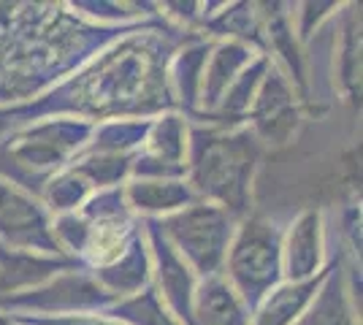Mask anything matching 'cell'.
Here are the masks:
<instances>
[{
    "instance_id": "277c9868",
    "label": "cell",
    "mask_w": 363,
    "mask_h": 325,
    "mask_svg": "<svg viewBox=\"0 0 363 325\" xmlns=\"http://www.w3.org/2000/svg\"><path fill=\"white\" fill-rule=\"evenodd\" d=\"M0 233L19 247H38L44 252H52L57 247L55 236L46 228L41 209L3 182H0Z\"/></svg>"
},
{
    "instance_id": "52a82bcc",
    "label": "cell",
    "mask_w": 363,
    "mask_h": 325,
    "mask_svg": "<svg viewBox=\"0 0 363 325\" xmlns=\"http://www.w3.org/2000/svg\"><path fill=\"white\" fill-rule=\"evenodd\" d=\"M155 236V258H157V277L163 285L171 309L179 314L184 323L193 325V277L187 271V266L179 261V255L171 249L166 236H160V228L152 225Z\"/></svg>"
},
{
    "instance_id": "6da1fadb",
    "label": "cell",
    "mask_w": 363,
    "mask_h": 325,
    "mask_svg": "<svg viewBox=\"0 0 363 325\" xmlns=\"http://www.w3.org/2000/svg\"><path fill=\"white\" fill-rule=\"evenodd\" d=\"M257 160V141L250 133H196L193 136V185L220 203V209L244 212L250 176Z\"/></svg>"
},
{
    "instance_id": "7a4b0ae2",
    "label": "cell",
    "mask_w": 363,
    "mask_h": 325,
    "mask_svg": "<svg viewBox=\"0 0 363 325\" xmlns=\"http://www.w3.org/2000/svg\"><path fill=\"white\" fill-rule=\"evenodd\" d=\"M230 225L233 219L220 206H190L179 215L168 217L157 228L171 241H177L184 258L201 274L212 277L225 261L228 244H230Z\"/></svg>"
},
{
    "instance_id": "5bb4252c",
    "label": "cell",
    "mask_w": 363,
    "mask_h": 325,
    "mask_svg": "<svg viewBox=\"0 0 363 325\" xmlns=\"http://www.w3.org/2000/svg\"><path fill=\"white\" fill-rule=\"evenodd\" d=\"M120 314L125 320H130L133 325H174L171 317L160 307L157 293H152V290H144V293L133 295L125 304H120L117 307V317Z\"/></svg>"
},
{
    "instance_id": "8fae6325",
    "label": "cell",
    "mask_w": 363,
    "mask_h": 325,
    "mask_svg": "<svg viewBox=\"0 0 363 325\" xmlns=\"http://www.w3.org/2000/svg\"><path fill=\"white\" fill-rule=\"evenodd\" d=\"M320 263V225L318 215H303L290 233L288 244V268L290 277H309Z\"/></svg>"
},
{
    "instance_id": "5b68a950",
    "label": "cell",
    "mask_w": 363,
    "mask_h": 325,
    "mask_svg": "<svg viewBox=\"0 0 363 325\" xmlns=\"http://www.w3.org/2000/svg\"><path fill=\"white\" fill-rule=\"evenodd\" d=\"M252 117H255V130L266 141L285 144L293 136V130L298 125V111L293 103V90H290L288 79L279 71L266 74V81L257 93Z\"/></svg>"
},
{
    "instance_id": "30bf717a",
    "label": "cell",
    "mask_w": 363,
    "mask_h": 325,
    "mask_svg": "<svg viewBox=\"0 0 363 325\" xmlns=\"http://www.w3.org/2000/svg\"><path fill=\"white\" fill-rule=\"evenodd\" d=\"M57 268H62V263H57V261H46V258H38V255L0 249V293L35 285V282H41V279L49 277Z\"/></svg>"
},
{
    "instance_id": "7c38bea8",
    "label": "cell",
    "mask_w": 363,
    "mask_h": 325,
    "mask_svg": "<svg viewBox=\"0 0 363 325\" xmlns=\"http://www.w3.org/2000/svg\"><path fill=\"white\" fill-rule=\"evenodd\" d=\"M318 290V279L309 282H298L290 287H279L277 293H272V298L266 301L263 312L257 314L255 325H288L290 320L298 317V312L309 304L312 293Z\"/></svg>"
},
{
    "instance_id": "9a60e30c",
    "label": "cell",
    "mask_w": 363,
    "mask_h": 325,
    "mask_svg": "<svg viewBox=\"0 0 363 325\" xmlns=\"http://www.w3.org/2000/svg\"><path fill=\"white\" fill-rule=\"evenodd\" d=\"M263 68H266V62L260 60L252 68V71H247V74H242V79H239V84L228 93V98L223 101V111H244V108L250 106V95H252V90L257 87V76L263 74Z\"/></svg>"
},
{
    "instance_id": "4fadbf2b",
    "label": "cell",
    "mask_w": 363,
    "mask_h": 325,
    "mask_svg": "<svg viewBox=\"0 0 363 325\" xmlns=\"http://www.w3.org/2000/svg\"><path fill=\"white\" fill-rule=\"evenodd\" d=\"M250 57H252V55L244 47H239V44H228V47H223L214 55L212 65H209V71H206V87H203V93L209 95V98H206L209 106L220 101L223 90L228 87V81L233 79L236 71H242L244 62L250 60Z\"/></svg>"
},
{
    "instance_id": "2e32d148",
    "label": "cell",
    "mask_w": 363,
    "mask_h": 325,
    "mask_svg": "<svg viewBox=\"0 0 363 325\" xmlns=\"http://www.w3.org/2000/svg\"><path fill=\"white\" fill-rule=\"evenodd\" d=\"M35 325H114L106 320H98V317H82V314H68V317H57V320H44V323Z\"/></svg>"
},
{
    "instance_id": "ba28073f",
    "label": "cell",
    "mask_w": 363,
    "mask_h": 325,
    "mask_svg": "<svg viewBox=\"0 0 363 325\" xmlns=\"http://www.w3.org/2000/svg\"><path fill=\"white\" fill-rule=\"evenodd\" d=\"M193 325H247V309L228 282L209 279L198 290Z\"/></svg>"
},
{
    "instance_id": "8992f818",
    "label": "cell",
    "mask_w": 363,
    "mask_h": 325,
    "mask_svg": "<svg viewBox=\"0 0 363 325\" xmlns=\"http://www.w3.org/2000/svg\"><path fill=\"white\" fill-rule=\"evenodd\" d=\"M108 298L95 282L87 277H60L55 285H49L44 290L35 293L19 295L14 301V307H33V309L44 312H62V309H87V307H98Z\"/></svg>"
},
{
    "instance_id": "3957f363",
    "label": "cell",
    "mask_w": 363,
    "mask_h": 325,
    "mask_svg": "<svg viewBox=\"0 0 363 325\" xmlns=\"http://www.w3.org/2000/svg\"><path fill=\"white\" fill-rule=\"evenodd\" d=\"M228 271L250 307L272 290L279 274V236L269 222L250 219L244 225L230 249Z\"/></svg>"
},
{
    "instance_id": "9c48e42d",
    "label": "cell",
    "mask_w": 363,
    "mask_h": 325,
    "mask_svg": "<svg viewBox=\"0 0 363 325\" xmlns=\"http://www.w3.org/2000/svg\"><path fill=\"white\" fill-rule=\"evenodd\" d=\"M128 198L138 212H174L193 201L190 187L174 179H141L130 185Z\"/></svg>"
}]
</instances>
